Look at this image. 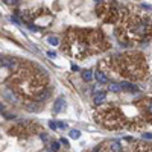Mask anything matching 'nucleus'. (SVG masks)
Returning a JSON list of instances; mask_svg holds the SVG:
<instances>
[{
    "mask_svg": "<svg viewBox=\"0 0 152 152\" xmlns=\"http://www.w3.org/2000/svg\"><path fill=\"white\" fill-rule=\"evenodd\" d=\"M6 3H8V5H14V3H17V0H6Z\"/></svg>",
    "mask_w": 152,
    "mask_h": 152,
    "instance_id": "21",
    "label": "nucleus"
},
{
    "mask_svg": "<svg viewBox=\"0 0 152 152\" xmlns=\"http://www.w3.org/2000/svg\"><path fill=\"white\" fill-rule=\"evenodd\" d=\"M0 65H3V67H11V65H12V59H9V58H2Z\"/></svg>",
    "mask_w": 152,
    "mask_h": 152,
    "instance_id": "13",
    "label": "nucleus"
},
{
    "mask_svg": "<svg viewBox=\"0 0 152 152\" xmlns=\"http://www.w3.org/2000/svg\"><path fill=\"white\" fill-rule=\"evenodd\" d=\"M103 49L105 40L99 31L70 29L62 41V50L78 59H82L91 53H99Z\"/></svg>",
    "mask_w": 152,
    "mask_h": 152,
    "instance_id": "1",
    "label": "nucleus"
},
{
    "mask_svg": "<svg viewBox=\"0 0 152 152\" xmlns=\"http://www.w3.org/2000/svg\"><path fill=\"white\" fill-rule=\"evenodd\" d=\"M120 87H123V88H126L128 91H135L137 88H135V85H133V84H129V82H123V84H120Z\"/></svg>",
    "mask_w": 152,
    "mask_h": 152,
    "instance_id": "12",
    "label": "nucleus"
},
{
    "mask_svg": "<svg viewBox=\"0 0 152 152\" xmlns=\"http://www.w3.org/2000/svg\"><path fill=\"white\" fill-rule=\"evenodd\" d=\"M82 78H84V81H91V79H93V71L91 70H84L82 71Z\"/></svg>",
    "mask_w": 152,
    "mask_h": 152,
    "instance_id": "10",
    "label": "nucleus"
},
{
    "mask_svg": "<svg viewBox=\"0 0 152 152\" xmlns=\"http://www.w3.org/2000/svg\"><path fill=\"white\" fill-rule=\"evenodd\" d=\"M11 88L23 97H37L46 88L47 76L31 64L22 65L11 78Z\"/></svg>",
    "mask_w": 152,
    "mask_h": 152,
    "instance_id": "2",
    "label": "nucleus"
},
{
    "mask_svg": "<svg viewBox=\"0 0 152 152\" xmlns=\"http://www.w3.org/2000/svg\"><path fill=\"white\" fill-rule=\"evenodd\" d=\"M116 69L129 79H143L148 70L144 58L138 53H126L119 56L116 61Z\"/></svg>",
    "mask_w": 152,
    "mask_h": 152,
    "instance_id": "4",
    "label": "nucleus"
},
{
    "mask_svg": "<svg viewBox=\"0 0 152 152\" xmlns=\"http://www.w3.org/2000/svg\"><path fill=\"white\" fill-rule=\"evenodd\" d=\"M64 110H65V101L62 97H59L58 101L55 102V105H53V111H55V113H62Z\"/></svg>",
    "mask_w": 152,
    "mask_h": 152,
    "instance_id": "7",
    "label": "nucleus"
},
{
    "mask_svg": "<svg viewBox=\"0 0 152 152\" xmlns=\"http://www.w3.org/2000/svg\"><path fill=\"white\" fill-rule=\"evenodd\" d=\"M47 40H49V43H50L52 46H58V44H59V40H58V37H49Z\"/></svg>",
    "mask_w": 152,
    "mask_h": 152,
    "instance_id": "14",
    "label": "nucleus"
},
{
    "mask_svg": "<svg viewBox=\"0 0 152 152\" xmlns=\"http://www.w3.org/2000/svg\"><path fill=\"white\" fill-rule=\"evenodd\" d=\"M2 110H3V105H2V103H0V111H2Z\"/></svg>",
    "mask_w": 152,
    "mask_h": 152,
    "instance_id": "24",
    "label": "nucleus"
},
{
    "mask_svg": "<svg viewBox=\"0 0 152 152\" xmlns=\"http://www.w3.org/2000/svg\"><path fill=\"white\" fill-rule=\"evenodd\" d=\"M49 126H50L52 129H56V122H53V120H50V122H49Z\"/></svg>",
    "mask_w": 152,
    "mask_h": 152,
    "instance_id": "19",
    "label": "nucleus"
},
{
    "mask_svg": "<svg viewBox=\"0 0 152 152\" xmlns=\"http://www.w3.org/2000/svg\"><path fill=\"white\" fill-rule=\"evenodd\" d=\"M119 29L116 31L117 37L123 40H137V41H146L152 37V22L151 18L129 14L128 11H120L117 18Z\"/></svg>",
    "mask_w": 152,
    "mask_h": 152,
    "instance_id": "3",
    "label": "nucleus"
},
{
    "mask_svg": "<svg viewBox=\"0 0 152 152\" xmlns=\"http://www.w3.org/2000/svg\"><path fill=\"white\" fill-rule=\"evenodd\" d=\"M105 101H107V91H96L93 94V102L96 105H101Z\"/></svg>",
    "mask_w": 152,
    "mask_h": 152,
    "instance_id": "6",
    "label": "nucleus"
},
{
    "mask_svg": "<svg viewBox=\"0 0 152 152\" xmlns=\"http://www.w3.org/2000/svg\"><path fill=\"white\" fill-rule=\"evenodd\" d=\"M110 149L113 152H122V146H120V143H119V142H111L110 143Z\"/></svg>",
    "mask_w": 152,
    "mask_h": 152,
    "instance_id": "9",
    "label": "nucleus"
},
{
    "mask_svg": "<svg viewBox=\"0 0 152 152\" xmlns=\"http://www.w3.org/2000/svg\"><path fill=\"white\" fill-rule=\"evenodd\" d=\"M120 84H117V82H111L110 84V91H113V93H117V91H120Z\"/></svg>",
    "mask_w": 152,
    "mask_h": 152,
    "instance_id": "11",
    "label": "nucleus"
},
{
    "mask_svg": "<svg viewBox=\"0 0 152 152\" xmlns=\"http://www.w3.org/2000/svg\"><path fill=\"white\" fill-rule=\"evenodd\" d=\"M50 148H52V151H53V152H58L59 151V143L58 142H52Z\"/></svg>",
    "mask_w": 152,
    "mask_h": 152,
    "instance_id": "17",
    "label": "nucleus"
},
{
    "mask_svg": "<svg viewBox=\"0 0 152 152\" xmlns=\"http://www.w3.org/2000/svg\"><path fill=\"white\" fill-rule=\"evenodd\" d=\"M146 113L152 116V99H151V101H148V102H146Z\"/></svg>",
    "mask_w": 152,
    "mask_h": 152,
    "instance_id": "16",
    "label": "nucleus"
},
{
    "mask_svg": "<svg viewBox=\"0 0 152 152\" xmlns=\"http://www.w3.org/2000/svg\"><path fill=\"white\" fill-rule=\"evenodd\" d=\"M0 61H2V56H0Z\"/></svg>",
    "mask_w": 152,
    "mask_h": 152,
    "instance_id": "25",
    "label": "nucleus"
},
{
    "mask_svg": "<svg viewBox=\"0 0 152 152\" xmlns=\"http://www.w3.org/2000/svg\"><path fill=\"white\" fill-rule=\"evenodd\" d=\"M47 55H49L50 58H55V56H56V53H55V52H52V50H49V52H47Z\"/></svg>",
    "mask_w": 152,
    "mask_h": 152,
    "instance_id": "20",
    "label": "nucleus"
},
{
    "mask_svg": "<svg viewBox=\"0 0 152 152\" xmlns=\"http://www.w3.org/2000/svg\"><path fill=\"white\" fill-rule=\"evenodd\" d=\"M70 137H71V138H75V140H76V138H79V137H81V133H79V131H76V129H73V131H70Z\"/></svg>",
    "mask_w": 152,
    "mask_h": 152,
    "instance_id": "15",
    "label": "nucleus"
},
{
    "mask_svg": "<svg viewBox=\"0 0 152 152\" xmlns=\"http://www.w3.org/2000/svg\"><path fill=\"white\" fill-rule=\"evenodd\" d=\"M56 126L59 128V129H65L67 126H65V123L64 122H56Z\"/></svg>",
    "mask_w": 152,
    "mask_h": 152,
    "instance_id": "18",
    "label": "nucleus"
},
{
    "mask_svg": "<svg viewBox=\"0 0 152 152\" xmlns=\"http://www.w3.org/2000/svg\"><path fill=\"white\" fill-rule=\"evenodd\" d=\"M47 137H49L47 134H43V135H41V138H43V140H46V142H47Z\"/></svg>",
    "mask_w": 152,
    "mask_h": 152,
    "instance_id": "22",
    "label": "nucleus"
},
{
    "mask_svg": "<svg viewBox=\"0 0 152 152\" xmlns=\"http://www.w3.org/2000/svg\"><path fill=\"white\" fill-rule=\"evenodd\" d=\"M94 78L97 79L99 84H107V82H108L107 73H103V71H101V70H96V71H94Z\"/></svg>",
    "mask_w": 152,
    "mask_h": 152,
    "instance_id": "8",
    "label": "nucleus"
},
{
    "mask_svg": "<svg viewBox=\"0 0 152 152\" xmlns=\"http://www.w3.org/2000/svg\"><path fill=\"white\" fill-rule=\"evenodd\" d=\"M96 119L105 128H110V129H117V128H120L122 123H123V116L120 114V111L113 110V108L97 111Z\"/></svg>",
    "mask_w": 152,
    "mask_h": 152,
    "instance_id": "5",
    "label": "nucleus"
},
{
    "mask_svg": "<svg viewBox=\"0 0 152 152\" xmlns=\"http://www.w3.org/2000/svg\"><path fill=\"white\" fill-rule=\"evenodd\" d=\"M144 138H152V134H143Z\"/></svg>",
    "mask_w": 152,
    "mask_h": 152,
    "instance_id": "23",
    "label": "nucleus"
}]
</instances>
